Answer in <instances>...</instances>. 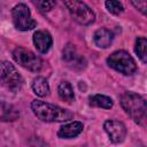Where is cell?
<instances>
[{"instance_id":"6da1fadb","label":"cell","mask_w":147,"mask_h":147,"mask_svg":"<svg viewBox=\"0 0 147 147\" xmlns=\"http://www.w3.org/2000/svg\"><path fill=\"white\" fill-rule=\"evenodd\" d=\"M31 109L40 121L46 123L67 122L74 118V114L70 110L40 100H33L31 102Z\"/></svg>"},{"instance_id":"7a4b0ae2","label":"cell","mask_w":147,"mask_h":147,"mask_svg":"<svg viewBox=\"0 0 147 147\" xmlns=\"http://www.w3.org/2000/svg\"><path fill=\"white\" fill-rule=\"evenodd\" d=\"M121 106L123 110L139 125L145 126L147 121V106L146 100L134 93V92H125L121 96Z\"/></svg>"},{"instance_id":"3957f363","label":"cell","mask_w":147,"mask_h":147,"mask_svg":"<svg viewBox=\"0 0 147 147\" xmlns=\"http://www.w3.org/2000/svg\"><path fill=\"white\" fill-rule=\"evenodd\" d=\"M24 84L23 77L17 69L8 61L0 62V85L7 91L17 93L22 90Z\"/></svg>"},{"instance_id":"277c9868","label":"cell","mask_w":147,"mask_h":147,"mask_svg":"<svg viewBox=\"0 0 147 147\" xmlns=\"http://www.w3.org/2000/svg\"><path fill=\"white\" fill-rule=\"evenodd\" d=\"M107 64L123 75H132L137 71L136 61L126 51L113 52L107 59Z\"/></svg>"},{"instance_id":"5b68a950","label":"cell","mask_w":147,"mask_h":147,"mask_svg":"<svg viewBox=\"0 0 147 147\" xmlns=\"http://www.w3.org/2000/svg\"><path fill=\"white\" fill-rule=\"evenodd\" d=\"M64 6L68 8L72 18L82 25H88L94 22L95 14L94 11L80 0H62Z\"/></svg>"},{"instance_id":"8992f818","label":"cell","mask_w":147,"mask_h":147,"mask_svg":"<svg viewBox=\"0 0 147 147\" xmlns=\"http://www.w3.org/2000/svg\"><path fill=\"white\" fill-rule=\"evenodd\" d=\"M11 17L15 28L20 31H29L34 29L37 25L29 7L24 3H18L11 9Z\"/></svg>"},{"instance_id":"52a82bcc","label":"cell","mask_w":147,"mask_h":147,"mask_svg":"<svg viewBox=\"0 0 147 147\" xmlns=\"http://www.w3.org/2000/svg\"><path fill=\"white\" fill-rule=\"evenodd\" d=\"M13 57L15 62L18 63L21 67L33 72L39 71L42 67L41 59L30 49H26L24 47H16L13 51Z\"/></svg>"},{"instance_id":"ba28073f","label":"cell","mask_w":147,"mask_h":147,"mask_svg":"<svg viewBox=\"0 0 147 147\" xmlns=\"http://www.w3.org/2000/svg\"><path fill=\"white\" fill-rule=\"evenodd\" d=\"M103 129L107 132L109 139L114 144H119L124 141L126 137V127L119 121H115V119L106 121L103 124Z\"/></svg>"},{"instance_id":"9c48e42d","label":"cell","mask_w":147,"mask_h":147,"mask_svg":"<svg viewBox=\"0 0 147 147\" xmlns=\"http://www.w3.org/2000/svg\"><path fill=\"white\" fill-rule=\"evenodd\" d=\"M63 60L74 70H82L86 65L85 59L77 53L75 45L68 44L63 49Z\"/></svg>"},{"instance_id":"30bf717a","label":"cell","mask_w":147,"mask_h":147,"mask_svg":"<svg viewBox=\"0 0 147 147\" xmlns=\"http://www.w3.org/2000/svg\"><path fill=\"white\" fill-rule=\"evenodd\" d=\"M33 44H34L36 48L38 49V52H40L42 54L47 53L51 49L52 44H53L51 33L45 30L36 31L33 34Z\"/></svg>"},{"instance_id":"8fae6325","label":"cell","mask_w":147,"mask_h":147,"mask_svg":"<svg viewBox=\"0 0 147 147\" xmlns=\"http://www.w3.org/2000/svg\"><path fill=\"white\" fill-rule=\"evenodd\" d=\"M84 125L82 122H71L62 125L57 131V137L61 139H72L82 133Z\"/></svg>"},{"instance_id":"7c38bea8","label":"cell","mask_w":147,"mask_h":147,"mask_svg":"<svg viewBox=\"0 0 147 147\" xmlns=\"http://www.w3.org/2000/svg\"><path fill=\"white\" fill-rule=\"evenodd\" d=\"M20 117V111L17 108L0 98V121L1 122H13Z\"/></svg>"},{"instance_id":"4fadbf2b","label":"cell","mask_w":147,"mask_h":147,"mask_svg":"<svg viewBox=\"0 0 147 147\" xmlns=\"http://www.w3.org/2000/svg\"><path fill=\"white\" fill-rule=\"evenodd\" d=\"M113 39H114V33L106 28L98 29L93 34V41L100 48H108L111 45Z\"/></svg>"},{"instance_id":"5bb4252c","label":"cell","mask_w":147,"mask_h":147,"mask_svg":"<svg viewBox=\"0 0 147 147\" xmlns=\"http://www.w3.org/2000/svg\"><path fill=\"white\" fill-rule=\"evenodd\" d=\"M31 87H32V91L38 95V96H46L49 94V85H48V82L46 80V78L41 77V76H38L36 77L33 80H32V84H31Z\"/></svg>"},{"instance_id":"9a60e30c","label":"cell","mask_w":147,"mask_h":147,"mask_svg":"<svg viewBox=\"0 0 147 147\" xmlns=\"http://www.w3.org/2000/svg\"><path fill=\"white\" fill-rule=\"evenodd\" d=\"M88 101H90V106L98 107V108H103V109H110L114 105L111 98H109L107 95H102V94L91 95Z\"/></svg>"},{"instance_id":"2e32d148","label":"cell","mask_w":147,"mask_h":147,"mask_svg":"<svg viewBox=\"0 0 147 147\" xmlns=\"http://www.w3.org/2000/svg\"><path fill=\"white\" fill-rule=\"evenodd\" d=\"M57 93H59L60 98L68 103H71L75 100V93H74L72 86L69 82H61L57 87Z\"/></svg>"},{"instance_id":"e0dca14e","label":"cell","mask_w":147,"mask_h":147,"mask_svg":"<svg viewBox=\"0 0 147 147\" xmlns=\"http://www.w3.org/2000/svg\"><path fill=\"white\" fill-rule=\"evenodd\" d=\"M146 47H147V40L145 37H138L136 40V46L134 51L138 57L141 60L142 63H146L147 61V55H146Z\"/></svg>"},{"instance_id":"ac0fdd59","label":"cell","mask_w":147,"mask_h":147,"mask_svg":"<svg viewBox=\"0 0 147 147\" xmlns=\"http://www.w3.org/2000/svg\"><path fill=\"white\" fill-rule=\"evenodd\" d=\"M105 6L108 9V11L111 13V14H114V15H119L124 10L123 5L118 0H106Z\"/></svg>"},{"instance_id":"d6986e66","label":"cell","mask_w":147,"mask_h":147,"mask_svg":"<svg viewBox=\"0 0 147 147\" xmlns=\"http://www.w3.org/2000/svg\"><path fill=\"white\" fill-rule=\"evenodd\" d=\"M34 3L37 6V8L40 11H44V13L52 10L54 8V6L56 5L55 0H36Z\"/></svg>"},{"instance_id":"ffe728a7","label":"cell","mask_w":147,"mask_h":147,"mask_svg":"<svg viewBox=\"0 0 147 147\" xmlns=\"http://www.w3.org/2000/svg\"><path fill=\"white\" fill-rule=\"evenodd\" d=\"M136 8H138L142 14L146 13V0H131Z\"/></svg>"}]
</instances>
